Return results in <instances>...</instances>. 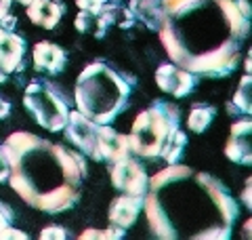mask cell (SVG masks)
<instances>
[{
  "label": "cell",
  "instance_id": "cell-10",
  "mask_svg": "<svg viewBox=\"0 0 252 240\" xmlns=\"http://www.w3.org/2000/svg\"><path fill=\"white\" fill-rule=\"evenodd\" d=\"M65 135L74 146L82 152V156H89L94 160V131H97V122L86 118L80 112H69L67 122H65Z\"/></svg>",
  "mask_w": 252,
  "mask_h": 240
},
{
  "label": "cell",
  "instance_id": "cell-8",
  "mask_svg": "<svg viewBox=\"0 0 252 240\" xmlns=\"http://www.w3.org/2000/svg\"><path fill=\"white\" fill-rule=\"evenodd\" d=\"M130 154L128 137L114 131L109 124H97L94 131V160H107L116 162Z\"/></svg>",
  "mask_w": 252,
  "mask_h": 240
},
{
  "label": "cell",
  "instance_id": "cell-31",
  "mask_svg": "<svg viewBox=\"0 0 252 240\" xmlns=\"http://www.w3.org/2000/svg\"><path fill=\"white\" fill-rule=\"evenodd\" d=\"M17 2H19V4H23V6H26V4H30V2H32V0H17Z\"/></svg>",
  "mask_w": 252,
  "mask_h": 240
},
{
  "label": "cell",
  "instance_id": "cell-11",
  "mask_svg": "<svg viewBox=\"0 0 252 240\" xmlns=\"http://www.w3.org/2000/svg\"><path fill=\"white\" fill-rule=\"evenodd\" d=\"M250 133H252V124L248 116L233 122L229 139H227V146H225V156L238 164H250V160H252L250 158L252 156Z\"/></svg>",
  "mask_w": 252,
  "mask_h": 240
},
{
  "label": "cell",
  "instance_id": "cell-29",
  "mask_svg": "<svg viewBox=\"0 0 252 240\" xmlns=\"http://www.w3.org/2000/svg\"><path fill=\"white\" fill-rule=\"evenodd\" d=\"M0 26H2V28H6V30H13V28H15V17H13V15L9 17V13H6L4 17L0 19Z\"/></svg>",
  "mask_w": 252,
  "mask_h": 240
},
{
  "label": "cell",
  "instance_id": "cell-7",
  "mask_svg": "<svg viewBox=\"0 0 252 240\" xmlns=\"http://www.w3.org/2000/svg\"><path fill=\"white\" fill-rule=\"evenodd\" d=\"M109 179H112V186L116 190H120L122 194L145 196L149 188L145 166L132 156H124L120 160H116V162H112Z\"/></svg>",
  "mask_w": 252,
  "mask_h": 240
},
{
  "label": "cell",
  "instance_id": "cell-24",
  "mask_svg": "<svg viewBox=\"0 0 252 240\" xmlns=\"http://www.w3.org/2000/svg\"><path fill=\"white\" fill-rule=\"evenodd\" d=\"M67 236V232L59 226H49L40 232V240H63Z\"/></svg>",
  "mask_w": 252,
  "mask_h": 240
},
{
  "label": "cell",
  "instance_id": "cell-26",
  "mask_svg": "<svg viewBox=\"0 0 252 240\" xmlns=\"http://www.w3.org/2000/svg\"><path fill=\"white\" fill-rule=\"evenodd\" d=\"M13 226V211L4 202H0V230Z\"/></svg>",
  "mask_w": 252,
  "mask_h": 240
},
{
  "label": "cell",
  "instance_id": "cell-6",
  "mask_svg": "<svg viewBox=\"0 0 252 240\" xmlns=\"http://www.w3.org/2000/svg\"><path fill=\"white\" fill-rule=\"evenodd\" d=\"M23 106L36 118V122L44 126L46 131L57 133L67 122L69 106L59 86H55L51 80H34L28 84L23 95Z\"/></svg>",
  "mask_w": 252,
  "mask_h": 240
},
{
  "label": "cell",
  "instance_id": "cell-17",
  "mask_svg": "<svg viewBox=\"0 0 252 240\" xmlns=\"http://www.w3.org/2000/svg\"><path fill=\"white\" fill-rule=\"evenodd\" d=\"M187 148V135L183 133L177 126V129H172L166 143H164V148L160 152V158L166 160V164H175L181 160V156H183V152Z\"/></svg>",
  "mask_w": 252,
  "mask_h": 240
},
{
  "label": "cell",
  "instance_id": "cell-25",
  "mask_svg": "<svg viewBox=\"0 0 252 240\" xmlns=\"http://www.w3.org/2000/svg\"><path fill=\"white\" fill-rule=\"evenodd\" d=\"M0 240H28V234L21 230H15L13 226L0 230Z\"/></svg>",
  "mask_w": 252,
  "mask_h": 240
},
{
  "label": "cell",
  "instance_id": "cell-23",
  "mask_svg": "<svg viewBox=\"0 0 252 240\" xmlns=\"http://www.w3.org/2000/svg\"><path fill=\"white\" fill-rule=\"evenodd\" d=\"M105 2H107V0H76L78 9H80V11H89L93 15H97L101 9H103Z\"/></svg>",
  "mask_w": 252,
  "mask_h": 240
},
{
  "label": "cell",
  "instance_id": "cell-30",
  "mask_svg": "<svg viewBox=\"0 0 252 240\" xmlns=\"http://www.w3.org/2000/svg\"><path fill=\"white\" fill-rule=\"evenodd\" d=\"M13 0H0V19L4 17L6 13H9V6H11Z\"/></svg>",
  "mask_w": 252,
  "mask_h": 240
},
{
  "label": "cell",
  "instance_id": "cell-16",
  "mask_svg": "<svg viewBox=\"0 0 252 240\" xmlns=\"http://www.w3.org/2000/svg\"><path fill=\"white\" fill-rule=\"evenodd\" d=\"M128 9L132 11V15L143 21L149 30L158 32L164 23V4L162 0H130Z\"/></svg>",
  "mask_w": 252,
  "mask_h": 240
},
{
  "label": "cell",
  "instance_id": "cell-27",
  "mask_svg": "<svg viewBox=\"0 0 252 240\" xmlns=\"http://www.w3.org/2000/svg\"><path fill=\"white\" fill-rule=\"evenodd\" d=\"M250 186H252V179L248 177V179H246V188H244V192H242V200H244V204H246V209H250V206H252V200H250Z\"/></svg>",
  "mask_w": 252,
  "mask_h": 240
},
{
  "label": "cell",
  "instance_id": "cell-19",
  "mask_svg": "<svg viewBox=\"0 0 252 240\" xmlns=\"http://www.w3.org/2000/svg\"><path fill=\"white\" fill-rule=\"evenodd\" d=\"M231 106L238 108V112H242V114H246V116L250 114V106H252V80H250V74H246L240 80V89L235 91Z\"/></svg>",
  "mask_w": 252,
  "mask_h": 240
},
{
  "label": "cell",
  "instance_id": "cell-9",
  "mask_svg": "<svg viewBox=\"0 0 252 240\" xmlns=\"http://www.w3.org/2000/svg\"><path fill=\"white\" fill-rule=\"evenodd\" d=\"M156 82L164 93H170L175 97H185L193 91L198 78L191 72L177 66V63H162L156 70Z\"/></svg>",
  "mask_w": 252,
  "mask_h": 240
},
{
  "label": "cell",
  "instance_id": "cell-4",
  "mask_svg": "<svg viewBox=\"0 0 252 240\" xmlns=\"http://www.w3.org/2000/svg\"><path fill=\"white\" fill-rule=\"evenodd\" d=\"M128 82L103 61L89 63L76 80V108L97 124H107L126 110Z\"/></svg>",
  "mask_w": 252,
  "mask_h": 240
},
{
  "label": "cell",
  "instance_id": "cell-13",
  "mask_svg": "<svg viewBox=\"0 0 252 240\" xmlns=\"http://www.w3.org/2000/svg\"><path fill=\"white\" fill-rule=\"evenodd\" d=\"M141 211H143V196L122 194L109 206V221L122 230H128L137 221Z\"/></svg>",
  "mask_w": 252,
  "mask_h": 240
},
{
  "label": "cell",
  "instance_id": "cell-15",
  "mask_svg": "<svg viewBox=\"0 0 252 240\" xmlns=\"http://www.w3.org/2000/svg\"><path fill=\"white\" fill-rule=\"evenodd\" d=\"M32 57H34V66L38 72H49V74H59V72L65 68V51L61 49V46L53 44V42H38L34 46V53H32Z\"/></svg>",
  "mask_w": 252,
  "mask_h": 240
},
{
  "label": "cell",
  "instance_id": "cell-18",
  "mask_svg": "<svg viewBox=\"0 0 252 240\" xmlns=\"http://www.w3.org/2000/svg\"><path fill=\"white\" fill-rule=\"evenodd\" d=\"M217 110L212 106H204V103H198L193 106L191 112H189V118H187V126L191 129L193 133H204L210 126L212 118H215Z\"/></svg>",
  "mask_w": 252,
  "mask_h": 240
},
{
  "label": "cell",
  "instance_id": "cell-21",
  "mask_svg": "<svg viewBox=\"0 0 252 240\" xmlns=\"http://www.w3.org/2000/svg\"><path fill=\"white\" fill-rule=\"evenodd\" d=\"M74 26L78 32H82V34L84 32H91L94 28V15L89 11H80V15H78L76 21H74Z\"/></svg>",
  "mask_w": 252,
  "mask_h": 240
},
{
  "label": "cell",
  "instance_id": "cell-5",
  "mask_svg": "<svg viewBox=\"0 0 252 240\" xmlns=\"http://www.w3.org/2000/svg\"><path fill=\"white\" fill-rule=\"evenodd\" d=\"M181 110L170 101H154L135 118L128 135L130 152L143 158H158L172 129L179 126Z\"/></svg>",
  "mask_w": 252,
  "mask_h": 240
},
{
  "label": "cell",
  "instance_id": "cell-3",
  "mask_svg": "<svg viewBox=\"0 0 252 240\" xmlns=\"http://www.w3.org/2000/svg\"><path fill=\"white\" fill-rule=\"evenodd\" d=\"M11 160V188L30 206L57 215L78 202L86 177L82 154L51 143L34 133L17 131L4 141Z\"/></svg>",
  "mask_w": 252,
  "mask_h": 240
},
{
  "label": "cell",
  "instance_id": "cell-2",
  "mask_svg": "<svg viewBox=\"0 0 252 240\" xmlns=\"http://www.w3.org/2000/svg\"><path fill=\"white\" fill-rule=\"evenodd\" d=\"M143 209L152 234L164 240H227L240 217L223 181L177 162L149 179Z\"/></svg>",
  "mask_w": 252,
  "mask_h": 240
},
{
  "label": "cell",
  "instance_id": "cell-12",
  "mask_svg": "<svg viewBox=\"0 0 252 240\" xmlns=\"http://www.w3.org/2000/svg\"><path fill=\"white\" fill-rule=\"evenodd\" d=\"M23 55H26V40L0 26V72L2 74L19 72L23 68Z\"/></svg>",
  "mask_w": 252,
  "mask_h": 240
},
{
  "label": "cell",
  "instance_id": "cell-1",
  "mask_svg": "<svg viewBox=\"0 0 252 240\" xmlns=\"http://www.w3.org/2000/svg\"><path fill=\"white\" fill-rule=\"evenodd\" d=\"M158 30L168 57L195 76H229L250 32L246 0H162Z\"/></svg>",
  "mask_w": 252,
  "mask_h": 240
},
{
  "label": "cell",
  "instance_id": "cell-22",
  "mask_svg": "<svg viewBox=\"0 0 252 240\" xmlns=\"http://www.w3.org/2000/svg\"><path fill=\"white\" fill-rule=\"evenodd\" d=\"M11 175V160H9V152H6L4 143H0V183H4Z\"/></svg>",
  "mask_w": 252,
  "mask_h": 240
},
{
  "label": "cell",
  "instance_id": "cell-20",
  "mask_svg": "<svg viewBox=\"0 0 252 240\" xmlns=\"http://www.w3.org/2000/svg\"><path fill=\"white\" fill-rule=\"evenodd\" d=\"M122 236H124V230L114 226V223H109L107 230H86V232H82V234H80L82 240H89V238H93V240H97V238L112 240V238H122Z\"/></svg>",
  "mask_w": 252,
  "mask_h": 240
},
{
  "label": "cell",
  "instance_id": "cell-14",
  "mask_svg": "<svg viewBox=\"0 0 252 240\" xmlns=\"http://www.w3.org/2000/svg\"><path fill=\"white\" fill-rule=\"evenodd\" d=\"M63 11L65 9L57 0H32L30 4H26V13L30 21L44 30L57 28V23L63 17Z\"/></svg>",
  "mask_w": 252,
  "mask_h": 240
},
{
  "label": "cell",
  "instance_id": "cell-28",
  "mask_svg": "<svg viewBox=\"0 0 252 240\" xmlns=\"http://www.w3.org/2000/svg\"><path fill=\"white\" fill-rule=\"evenodd\" d=\"M11 114V101H6L2 95H0V118H6Z\"/></svg>",
  "mask_w": 252,
  "mask_h": 240
}]
</instances>
